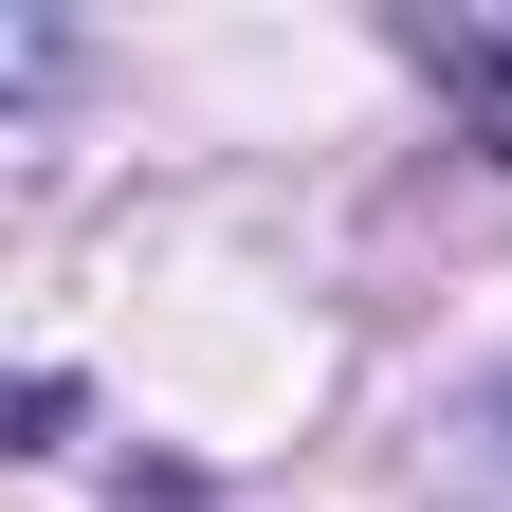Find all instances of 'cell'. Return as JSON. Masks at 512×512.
Here are the masks:
<instances>
[{"label":"cell","instance_id":"cell-1","mask_svg":"<svg viewBox=\"0 0 512 512\" xmlns=\"http://www.w3.org/2000/svg\"><path fill=\"white\" fill-rule=\"evenodd\" d=\"M421 74L458 92V128L512 165V19H439V37H421Z\"/></svg>","mask_w":512,"mask_h":512}]
</instances>
